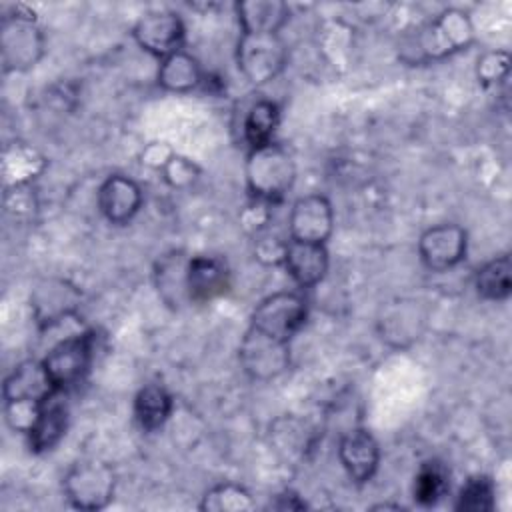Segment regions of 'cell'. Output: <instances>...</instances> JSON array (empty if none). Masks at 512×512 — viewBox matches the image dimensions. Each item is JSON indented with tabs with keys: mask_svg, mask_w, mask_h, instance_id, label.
<instances>
[{
	"mask_svg": "<svg viewBox=\"0 0 512 512\" xmlns=\"http://www.w3.org/2000/svg\"><path fill=\"white\" fill-rule=\"evenodd\" d=\"M270 206H274L272 202H266V200H258V198H252V202L242 210L240 214V222L242 226L250 232V234H260L262 230L268 228V222H270Z\"/></svg>",
	"mask_w": 512,
	"mask_h": 512,
	"instance_id": "cell-33",
	"label": "cell"
},
{
	"mask_svg": "<svg viewBox=\"0 0 512 512\" xmlns=\"http://www.w3.org/2000/svg\"><path fill=\"white\" fill-rule=\"evenodd\" d=\"M170 156H172L170 148H166L164 144L154 142V144H150V146L142 152V164H148V166H152V168L162 170V166L170 160Z\"/></svg>",
	"mask_w": 512,
	"mask_h": 512,
	"instance_id": "cell-34",
	"label": "cell"
},
{
	"mask_svg": "<svg viewBox=\"0 0 512 512\" xmlns=\"http://www.w3.org/2000/svg\"><path fill=\"white\" fill-rule=\"evenodd\" d=\"M230 286L228 264L218 256H194L188 262V300L194 304L222 296Z\"/></svg>",
	"mask_w": 512,
	"mask_h": 512,
	"instance_id": "cell-14",
	"label": "cell"
},
{
	"mask_svg": "<svg viewBox=\"0 0 512 512\" xmlns=\"http://www.w3.org/2000/svg\"><path fill=\"white\" fill-rule=\"evenodd\" d=\"M172 396L162 384H144L134 398V418L144 432H154L172 414Z\"/></svg>",
	"mask_w": 512,
	"mask_h": 512,
	"instance_id": "cell-23",
	"label": "cell"
},
{
	"mask_svg": "<svg viewBox=\"0 0 512 512\" xmlns=\"http://www.w3.org/2000/svg\"><path fill=\"white\" fill-rule=\"evenodd\" d=\"M334 230V210L326 196H300L288 214V238L298 242L326 244Z\"/></svg>",
	"mask_w": 512,
	"mask_h": 512,
	"instance_id": "cell-9",
	"label": "cell"
},
{
	"mask_svg": "<svg viewBox=\"0 0 512 512\" xmlns=\"http://www.w3.org/2000/svg\"><path fill=\"white\" fill-rule=\"evenodd\" d=\"M286 244H288V240H282V238L262 230L260 234H256L254 254H256V258L262 264H282L284 262Z\"/></svg>",
	"mask_w": 512,
	"mask_h": 512,
	"instance_id": "cell-32",
	"label": "cell"
},
{
	"mask_svg": "<svg viewBox=\"0 0 512 512\" xmlns=\"http://www.w3.org/2000/svg\"><path fill=\"white\" fill-rule=\"evenodd\" d=\"M0 52L6 72H24L38 64L44 54V36L32 12L16 6L14 14L2 18Z\"/></svg>",
	"mask_w": 512,
	"mask_h": 512,
	"instance_id": "cell-3",
	"label": "cell"
},
{
	"mask_svg": "<svg viewBox=\"0 0 512 512\" xmlns=\"http://www.w3.org/2000/svg\"><path fill=\"white\" fill-rule=\"evenodd\" d=\"M96 334L92 330L70 334L58 340L42 358L48 380L56 390H70L78 386L94 362Z\"/></svg>",
	"mask_w": 512,
	"mask_h": 512,
	"instance_id": "cell-4",
	"label": "cell"
},
{
	"mask_svg": "<svg viewBox=\"0 0 512 512\" xmlns=\"http://www.w3.org/2000/svg\"><path fill=\"white\" fill-rule=\"evenodd\" d=\"M282 264L300 288H312L326 276L330 258L324 244L298 242L288 238Z\"/></svg>",
	"mask_w": 512,
	"mask_h": 512,
	"instance_id": "cell-15",
	"label": "cell"
},
{
	"mask_svg": "<svg viewBox=\"0 0 512 512\" xmlns=\"http://www.w3.org/2000/svg\"><path fill=\"white\" fill-rule=\"evenodd\" d=\"M184 32L186 30L180 16L166 10L142 14L132 28L136 44L160 60L182 50Z\"/></svg>",
	"mask_w": 512,
	"mask_h": 512,
	"instance_id": "cell-10",
	"label": "cell"
},
{
	"mask_svg": "<svg viewBox=\"0 0 512 512\" xmlns=\"http://www.w3.org/2000/svg\"><path fill=\"white\" fill-rule=\"evenodd\" d=\"M68 426V408L64 402V392L54 390L38 410L34 424L28 430V442L34 452L52 450L60 438L66 434Z\"/></svg>",
	"mask_w": 512,
	"mask_h": 512,
	"instance_id": "cell-17",
	"label": "cell"
},
{
	"mask_svg": "<svg viewBox=\"0 0 512 512\" xmlns=\"http://www.w3.org/2000/svg\"><path fill=\"white\" fill-rule=\"evenodd\" d=\"M202 80H204V74L198 60L184 50H178L166 56L164 60H160L158 84L168 92H178V94L190 92L198 88Z\"/></svg>",
	"mask_w": 512,
	"mask_h": 512,
	"instance_id": "cell-22",
	"label": "cell"
},
{
	"mask_svg": "<svg viewBox=\"0 0 512 512\" xmlns=\"http://www.w3.org/2000/svg\"><path fill=\"white\" fill-rule=\"evenodd\" d=\"M338 458L354 484H366L378 470L380 448L366 428H354L340 438Z\"/></svg>",
	"mask_w": 512,
	"mask_h": 512,
	"instance_id": "cell-12",
	"label": "cell"
},
{
	"mask_svg": "<svg viewBox=\"0 0 512 512\" xmlns=\"http://www.w3.org/2000/svg\"><path fill=\"white\" fill-rule=\"evenodd\" d=\"M474 42V26L466 12L448 8L426 22L402 46V60L410 64H428L444 60Z\"/></svg>",
	"mask_w": 512,
	"mask_h": 512,
	"instance_id": "cell-1",
	"label": "cell"
},
{
	"mask_svg": "<svg viewBox=\"0 0 512 512\" xmlns=\"http://www.w3.org/2000/svg\"><path fill=\"white\" fill-rule=\"evenodd\" d=\"M188 262L182 252L164 254L154 268V282L160 298L172 306L180 308L188 300Z\"/></svg>",
	"mask_w": 512,
	"mask_h": 512,
	"instance_id": "cell-19",
	"label": "cell"
},
{
	"mask_svg": "<svg viewBox=\"0 0 512 512\" xmlns=\"http://www.w3.org/2000/svg\"><path fill=\"white\" fill-rule=\"evenodd\" d=\"M64 494L74 508L100 510L114 496V470L102 460L76 462L62 480Z\"/></svg>",
	"mask_w": 512,
	"mask_h": 512,
	"instance_id": "cell-6",
	"label": "cell"
},
{
	"mask_svg": "<svg viewBox=\"0 0 512 512\" xmlns=\"http://www.w3.org/2000/svg\"><path fill=\"white\" fill-rule=\"evenodd\" d=\"M448 490V470L438 460H428L420 466L414 478V498L422 506H434Z\"/></svg>",
	"mask_w": 512,
	"mask_h": 512,
	"instance_id": "cell-28",
	"label": "cell"
},
{
	"mask_svg": "<svg viewBox=\"0 0 512 512\" xmlns=\"http://www.w3.org/2000/svg\"><path fill=\"white\" fill-rule=\"evenodd\" d=\"M140 206L142 190L138 182L124 174L108 176L98 188V208L110 224H128L138 214Z\"/></svg>",
	"mask_w": 512,
	"mask_h": 512,
	"instance_id": "cell-13",
	"label": "cell"
},
{
	"mask_svg": "<svg viewBox=\"0 0 512 512\" xmlns=\"http://www.w3.org/2000/svg\"><path fill=\"white\" fill-rule=\"evenodd\" d=\"M272 508H276V510H286V508L288 510H302V508H306V504L302 500H298L296 494L282 492V494L276 496V502L272 504Z\"/></svg>",
	"mask_w": 512,
	"mask_h": 512,
	"instance_id": "cell-35",
	"label": "cell"
},
{
	"mask_svg": "<svg viewBox=\"0 0 512 512\" xmlns=\"http://www.w3.org/2000/svg\"><path fill=\"white\" fill-rule=\"evenodd\" d=\"M424 316H420L414 302H398L388 308L384 318H380V332L394 346H402L418 338Z\"/></svg>",
	"mask_w": 512,
	"mask_h": 512,
	"instance_id": "cell-24",
	"label": "cell"
},
{
	"mask_svg": "<svg viewBox=\"0 0 512 512\" xmlns=\"http://www.w3.org/2000/svg\"><path fill=\"white\" fill-rule=\"evenodd\" d=\"M78 292L76 288L68 286L66 282H46L34 294V312L38 322L44 328H50L74 314L78 306Z\"/></svg>",
	"mask_w": 512,
	"mask_h": 512,
	"instance_id": "cell-20",
	"label": "cell"
},
{
	"mask_svg": "<svg viewBox=\"0 0 512 512\" xmlns=\"http://www.w3.org/2000/svg\"><path fill=\"white\" fill-rule=\"evenodd\" d=\"M280 122V110L272 100H258L246 112L242 130L250 150L272 144V136Z\"/></svg>",
	"mask_w": 512,
	"mask_h": 512,
	"instance_id": "cell-26",
	"label": "cell"
},
{
	"mask_svg": "<svg viewBox=\"0 0 512 512\" xmlns=\"http://www.w3.org/2000/svg\"><path fill=\"white\" fill-rule=\"evenodd\" d=\"M494 482L488 476H470L456 496V510L462 512H490L494 508Z\"/></svg>",
	"mask_w": 512,
	"mask_h": 512,
	"instance_id": "cell-29",
	"label": "cell"
},
{
	"mask_svg": "<svg viewBox=\"0 0 512 512\" xmlns=\"http://www.w3.org/2000/svg\"><path fill=\"white\" fill-rule=\"evenodd\" d=\"M508 70H510V58L502 50L486 52L484 56L478 58V64H476L478 80L484 86H496L504 82L508 78Z\"/></svg>",
	"mask_w": 512,
	"mask_h": 512,
	"instance_id": "cell-30",
	"label": "cell"
},
{
	"mask_svg": "<svg viewBox=\"0 0 512 512\" xmlns=\"http://www.w3.org/2000/svg\"><path fill=\"white\" fill-rule=\"evenodd\" d=\"M468 236L458 224H436L422 232L418 254L422 264L432 272H446L458 266L466 256Z\"/></svg>",
	"mask_w": 512,
	"mask_h": 512,
	"instance_id": "cell-11",
	"label": "cell"
},
{
	"mask_svg": "<svg viewBox=\"0 0 512 512\" xmlns=\"http://www.w3.org/2000/svg\"><path fill=\"white\" fill-rule=\"evenodd\" d=\"M256 504L252 494L234 482H222L212 486L200 502V510L204 512H244L254 510Z\"/></svg>",
	"mask_w": 512,
	"mask_h": 512,
	"instance_id": "cell-27",
	"label": "cell"
},
{
	"mask_svg": "<svg viewBox=\"0 0 512 512\" xmlns=\"http://www.w3.org/2000/svg\"><path fill=\"white\" fill-rule=\"evenodd\" d=\"M162 174L172 188H188L198 178V168L184 156L172 154L170 160L162 166Z\"/></svg>",
	"mask_w": 512,
	"mask_h": 512,
	"instance_id": "cell-31",
	"label": "cell"
},
{
	"mask_svg": "<svg viewBox=\"0 0 512 512\" xmlns=\"http://www.w3.org/2000/svg\"><path fill=\"white\" fill-rule=\"evenodd\" d=\"M46 164L44 154L28 142L14 140L6 144L2 152V176L6 188L30 186V182L44 172Z\"/></svg>",
	"mask_w": 512,
	"mask_h": 512,
	"instance_id": "cell-18",
	"label": "cell"
},
{
	"mask_svg": "<svg viewBox=\"0 0 512 512\" xmlns=\"http://www.w3.org/2000/svg\"><path fill=\"white\" fill-rule=\"evenodd\" d=\"M306 314V298L300 292L282 290L260 300V304L252 310L250 328L290 342L292 336L304 326Z\"/></svg>",
	"mask_w": 512,
	"mask_h": 512,
	"instance_id": "cell-7",
	"label": "cell"
},
{
	"mask_svg": "<svg viewBox=\"0 0 512 512\" xmlns=\"http://www.w3.org/2000/svg\"><path fill=\"white\" fill-rule=\"evenodd\" d=\"M288 50L280 34L270 32H240L236 44V64L242 76L262 86L272 82L286 66Z\"/></svg>",
	"mask_w": 512,
	"mask_h": 512,
	"instance_id": "cell-5",
	"label": "cell"
},
{
	"mask_svg": "<svg viewBox=\"0 0 512 512\" xmlns=\"http://www.w3.org/2000/svg\"><path fill=\"white\" fill-rule=\"evenodd\" d=\"M242 370L254 380H272L290 366V342L248 328L238 350Z\"/></svg>",
	"mask_w": 512,
	"mask_h": 512,
	"instance_id": "cell-8",
	"label": "cell"
},
{
	"mask_svg": "<svg viewBox=\"0 0 512 512\" xmlns=\"http://www.w3.org/2000/svg\"><path fill=\"white\" fill-rule=\"evenodd\" d=\"M478 296L484 300L500 302L506 300L512 292V262L508 254H502L498 258L488 260L482 268L476 272L474 280Z\"/></svg>",
	"mask_w": 512,
	"mask_h": 512,
	"instance_id": "cell-25",
	"label": "cell"
},
{
	"mask_svg": "<svg viewBox=\"0 0 512 512\" xmlns=\"http://www.w3.org/2000/svg\"><path fill=\"white\" fill-rule=\"evenodd\" d=\"M236 14L242 32L278 34L290 16V8L280 0H246L236 4Z\"/></svg>",
	"mask_w": 512,
	"mask_h": 512,
	"instance_id": "cell-21",
	"label": "cell"
},
{
	"mask_svg": "<svg viewBox=\"0 0 512 512\" xmlns=\"http://www.w3.org/2000/svg\"><path fill=\"white\" fill-rule=\"evenodd\" d=\"M56 388L46 376L42 360L20 362L4 380L2 396L6 404L12 402H44Z\"/></svg>",
	"mask_w": 512,
	"mask_h": 512,
	"instance_id": "cell-16",
	"label": "cell"
},
{
	"mask_svg": "<svg viewBox=\"0 0 512 512\" xmlns=\"http://www.w3.org/2000/svg\"><path fill=\"white\" fill-rule=\"evenodd\" d=\"M244 172L252 198L272 204H276L296 180V164L292 154L274 142L250 150Z\"/></svg>",
	"mask_w": 512,
	"mask_h": 512,
	"instance_id": "cell-2",
	"label": "cell"
}]
</instances>
